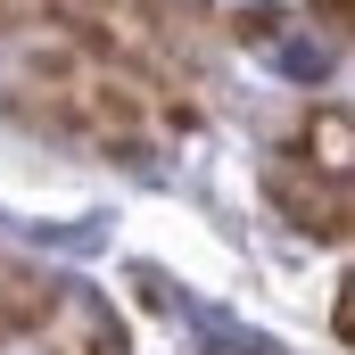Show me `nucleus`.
Returning <instances> with one entry per match:
<instances>
[{"label": "nucleus", "mask_w": 355, "mask_h": 355, "mask_svg": "<svg viewBox=\"0 0 355 355\" xmlns=\"http://www.w3.org/2000/svg\"><path fill=\"white\" fill-rule=\"evenodd\" d=\"M272 198H281L314 240H331V248L347 240V182H339V166H331V174H281Z\"/></svg>", "instance_id": "nucleus-1"}, {"label": "nucleus", "mask_w": 355, "mask_h": 355, "mask_svg": "<svg viewBox=\"0 0 355 355\" xmlns=\"http://www.w3.org/2000/svg\"><path fill=\"white\" fill-rule=\"evenodd\" d=\"M42 331H50V355H132V347H124V331H116V314H107L99 297H75V306L50 314Z\"/></svg>", "instance_id": "nucleus-2"}]
</instances>
